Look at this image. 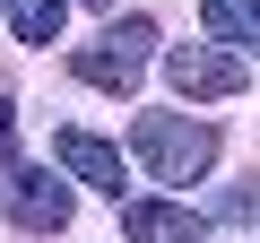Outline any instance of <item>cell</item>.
Here are the masks:
<instances>
[{
	"mask_svg": "<svg viewBox=\"0 0 260 243\" xmlns=\"http://www.w3.org/2000/svg\"><path fill=\"white\" fill-rule=\"evenodd\" d=\"M148 44H156V26H148V18H113V26H104V44H78V52H70V70H78L87 87L130 96V87H139V70H148Z\"/></svg>",
	"mask_w": 260,
	"mask_h": 243,
	"instance_id": "2",
	"label": "cell"
},
{
	"mask_svg": "<svg viewBox=\"0 0 260 243\" xmlns=\"http://www.w3.org/2000/svg\"><path fill=\"white\" fill-rule=\"evenodd\" d=\"M251 208H260V183H234V191L217 200V217H251Z\"/></svg>",
	"mask_w": 260,
	"mask_h": 243,
	"instance_id": "10",
	"label": "cell"
},
{
	"mask_svg": "<svg viewBox=\"0 0 260 243\" xmlns=\"http://www.w3.org/2000/svg\"><path fill=\"white\" fill-rule=\"evenodd\" d=\"M9 165H18V104L0 96V174H9Z\"/></svg>",
	"mask_w": 260,
	"mask_h": 243,
	"instance_id": "9",
	"label": "cell"
},
{
	"mask_svg": "<svg viewBox=\"0 0 260 243\" xmlns=\"http://www.w3.org/2000/svg\"><path fill=\"white\" fill-rule=\"evenodd\" d=\"M251 9H260V0H251Z\"/></svg>",
	"mask_w": 260,
	"mask_h": 243,
	"instance_id": "12",
	"label": "cell"
},
{
	"mask_svg": "<svg viewBox=\"0 0 260 243\" xmlns=\"http://www.w3.org/2000/svg\"><path fill=\"white\" fill-rule=\"evenodd\" d=\"M9 217L26 234H61L70 226V183L52 165H9Z\"/></svg>",
	"mask_w": 260,
	"mask_h": 243,
	"instance_id": "3",
	"label": "cell"
},
{
	"mask_svg": "<svg viewBox=\"0 0 260 243\" xmlns=\"http://www.w3.org/2000/svg\"><path fill=\"white\" fill-rule=\"evenodd\" d=\"M9 26L26 44H61V0H9Z\"/></svg>",
	"mask_w": 260,
	"mask_h": 243,
	"instance_id": "8",
	"label": "cell"
},
{
	"mask_svg": "<svg viewBox=\"0 0 260 243\" xmlns=\"http://www.w3.org/2000/svg\"><path fill=\"white\" fill-rule=\"evenodd\" d=\"M200 26L217 44H260V9L251 0H200Z\"/></svg>",
	"mask_w": 260,
	"mask_h": 243,
	"instance_id": "7",
	"label": "cell"
},
{
	"mask_svg": "<svg viewBox=\"0 0 260 243\" xmlns=\"http://www.w3.org/2000/svg\"><path fill=\"white\" fill-rule=\"evenodd\" d=\"M121 234H130V243H191L200 217H191L182 200H130V208H121Z\"/></svg>",
	"mask_w": 260,
	"mask_h": 243,
	"instance_id": "6",
	"label": "cell"
},
{
	"mask_svg": "<svg viewBox=\"0 0 260 243\" xmlns=\"http://www.w3.org/2000/svg\"><path fill=\"white\" fill-rule=\"evenodd\" d=\"M165 78H174L182 96H234V87H243V61H234V52H208V44H174V52H165Z\"/></svg>",
	"mask_w": 260,
	"mask_h": 243,
	"instance_id": "4",
	"label": "cell"
},
{
	"mask_svg": "<svg viewBox=\"0 0 260 243\" xmlns=\"http://www.w3.org/2000/svg\"><path fill=\"white\" fill-rule=\"evenodd\" d=\"M52 157H61V174H70V183H87V191H113V200H121V148H104L95 131H61V139H52Z\"/></svg>",
	"mask_w": 260,
	"mask_h": 243,
	"instance_id": "5",
	"label": "cell"
},
{
	"mask_svg": "<svg viewBox=\"0 0 260 243\" xmlns=\"http://www.w3.org/2000/svg\"><path fill=\"white\" fill-rule=\"evenodd\" d=\"M87 9H104V0H87Z\"/></svg>",
	"mask_w": 260,
	"mask_h": 243,
	"instance_id": "11",
	"label": "cell"
},
{
	"mask_svg": "<svg viewBox=\"0 0 260 243\" xmlns=\"http://www.w3.org/2000/svg\"><path fill=\"white\" fill-rule=\"evenodd\" d=\"M130 148H139V165L156 183H200L217 165V131L208 122H182V113H139L130 122Z\"/></svg>",
	"mask_w": 260,
	"mask_h": 243,
	"instance_id": "1",
	"label": "cell"
}]
</instances>
